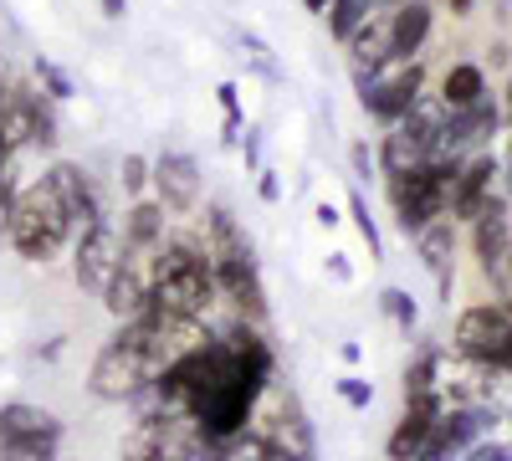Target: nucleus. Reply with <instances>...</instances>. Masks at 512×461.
Returning <instances> with one entry per match:
<instances>
[{
  "instance_id": "f257e3e1",
  "label": "nucleus",
  "mask_w": 512,
  "mask_h": 461,
  "mask_svg": "<svg viewBox=\"0 0 512 461\" xmlns=\"http://www.w3.org/2000/svg\"><path fill=\"white\" fill-rule=\"evenodd\" d=\"M210 318H169V313H139V318H123L108 344L93 354L88 364V390L103 405H134L149 395V385L159 380V369L185 354L190 344L210 339Z\"/></svg>"
},
{
  "instance_id": "f03ea898",
  "label": "nucleus",
  "mask_w": 512,
  "mask_h": 461,
  "mask_svg": "<svg viewBox=\"0 0 512 461\" xmlns=\"http://www.w3.org/2000/svg\"><path fill=\"white\" fill-rule=\"evenodd\" d=\"M154 272V313L169 318H210V308L221 303L216 267H210V246L200 226H169V236L149 251Z\"/></svg>"
},
{
  "instance_id": "7ed1b4c3",
  "label": "nucleus",
  "mask_w": 512,
  "mask_h": 461,
  "mask_svg": "<svg viewBox=\"0 0 512 461\" xmlns=\"http://www.w3.org/2000/svg\"><path fill=\"white\" fill-rule=\"evenodd\" d=\"M200 231H205V246H210V267H216V287H221V303L236 313V318H251V323H267L272 303H267V282H262V267H256V246L246 236V226L236 221V211L226 200H205V211H195Z\"/></svg>"
},
{
  "instance_id": "20e7f679",
  "label": "nucleus",
  "mask_w": 512,
  "mask_h": 461,
  "mask_svg": "<svg viewBox=\"0 0 512 461\" xmlns=\"http://www.w3.org/2000/svg\"><path fill=\"white\" fill-rule=\"evenodd\" d=\"M72 216L62 211V200H57V190L47 185V180H31V185H21V195H16V216H11V231H6V246L16 251L21 262H36V267H47V262H57L62 251L72 246Z\"/></svg>"
},
{
  "instance_id": "39448f33",
  "label": "nucleus",
  "mask_w": 512,
  "mask_h": 461,
  "mask_svg": "<svg viewBox=\"0 0 512 461\" xmlns=\"http://www.w3.org/2000/svg\"><path fill=\"white\" fill-rule=\"evenodd\" d=\"M456 170H461V159H431V164H420V170L384 175V200H390L395 226L405 231V241H410L415 231H425L431 221L446 216Z\"/></svg>"
},
{
  "instance_id": "423d86ee",
  "label": "nucleus",
  "mask_w": 512,
  "mask_h": 461,
  "mask_svg": "<svg viewBox=\"0 0 512 461\" xmlns=\"http://www.w3.org/2000/svg\"><path fill=\"white\" fill-rule=\"evenodd\" d=\"M246 431L262 436L277 461H318V431L308 421L303 400H297L287 385H277V380L262 390V400H256Z\"/></svg>"
},
{
  "instance_id": "0eeeda50",
  "label": "nucleus",
  "mask_w": 512,
  "mask_h": 461,
  "mask_svg": "<svg viewBox=\"0 0 512 461\" xmlns=\"http://www.w3.org/2000/svg\"><path fill=\"white\" fill-rule=\"evenodd\" d=\"M425 77H431V62L425 57H395V62H384L374 72H354L359 108L379 123V129H390V123H400L420 103Z\"/></svg>"
},
{
  "instance_id": "6e6552de",
  "label": "nucleus",
  "mask_w": 512,
  "mask_h": 461,
  "mask_svg": "<svg viewBox=\"0 0 512 461\" xmlns=\"http://www.w3.org/2000/svg\"><path fill=\"white\" fill-rule=\"evenodd\" d=\"M57 108H62V103H52L31 77H11L6 103H0V134H6V144H11L16 154H26V149L52 154V149L62 144V118H57Z\"/></svg>"
},
{
  "instance_id": "1a4fd4ad",
  "label": "nucleus",
  "mask_w": 512,
  "mask_h": 461,
  "mask_svg": "<svg viewBox=\"0 0 512 461\" xmlns=\"http://www.w3.org/2000/svg\"><path fill=\"white\" fill-rule=\"evenodd\" d=\"M200 446L205 441H200V431L185 410L144 405V415L118 441V461H190Z\"/></svg>"
},
{
  "instance_id": "9d476101",
  "label": "nucleus",
  "mask_w": 512,
  "mask_h": 461,
  "mask_svg": "<svg viewBox=\"0 0 512 461\" xmlns=\"http://www.w3.org/2000/svg\"><path fill=\"white\" fill-rule=\"evenodd\" d=\"M62 415L31 400L0 405V461H57L62 451Z\"/></svg>"
},
{
  "instance_id": "9b49d317",
  "label": "nucleus",
  "mask_w": 512,
  "mask_h": 461,
  "mask_svg": "<svg viewBox=\"0 0 512 461\" xmlns=\"http://www.w3.org/2000/svg\"><path fill=\"white\" fill-rule=\"evenodd\" d=\"M451 354L492 364L497 374L507 369V359H512V318H507L502 298L497 303H472V308L456 313V323H451Z\"/></svg>"
},
{
  "instance_id": "f8f14e48",
  "label": "nucleus",
  "mask_w": 512,
  "mask_h": 461,
  "mask_svg": "<svg viewBox=\"0 0 512 461\" xmlns=\"http://www.w3.org/2000/svg\"><path fill=\"white\" fill-rule=\"evenodd\" d=\"M149 195H154L175 221L195 216L200 200H205L200 159H195L190 149H159V154H154V170H149Z\"/></svg>"
},
{
  "instance_id": "ddd939ff",
  "label": "nucleus",
  "mask_w": 512,
  "mask_h": 461,
  "mask_svg": "<svg viewBox=\"0 0 512 461\" xmlns=\"http://www.w3.org/2000/svg\"><path fill=\"white\" fill-rule=\"evenodd\" d=\"M502 103L487 93L477 103H466V108H451L446 123H441V159H472L482 149H492L497 129H502Z\"/></svg>"
},
{
  "instance_id": "4468645a",
  "label": "nucleus",
  "mask_w": 512,
  "mask_h": 461,
  "mask_svg": "<svg viewBox=\"0 0 512 461\" xmlns=\"http://www.w3.org/2000/svg\"><path fill=\"white\" fill-rule=\"evenodd\" d=\"M118 262H123V236H118V221L113 216H103L98 226L72 236V282L82 292H93V298H98Z\"/></svg>"
},
{
  "instance_id": "2eb2a0df",
  "label": "nucleus",
  "mask_w": 512,
  "mask_h": 461,
  "mask_svg": "<svg viewBox=\"0 0 512 461\" xmlns=\"http://www.w3.org/2000/svg\"><path fill=\"white\" fill-rule=\"evenodd\" d=\"M41 180H47L62 200V211L72 216V231H88L108 216V205H103V190L93 180V170L82 159H52L47 170H41Z\"/></svg>"
},
{
  "instance_id": "dca6fc26",
  "label": "nucleus",
  "mask_w": 512,
  "mask_h": 461,
  "mask_svg": "<svg viewBox=\"0 0 512 461\" xmlns=\"http://www.w3.org/2000/svg\"><path fill=\"white\" fill-rule=\"evenodd\" d=\"M103 308H108V318L113 323H123V318H139V313H149V303H154V272H149V251H123V262L113 267V277L103 282Z\"/></svg>"
},
{
  "instance_id": "f3484780",
  "label": "nucleus",
  "mask_w": 512,
  "mask_h": 461,
  "mask_svg": "<svg viewBox=\"0 0 512 461\" xmlns=\"http://www.w3.org/2000/svg\"><path fill=\"white\" fill-rule=\"evenodd\" d=\"M497 180H502V159H497L492 149H482V154H472V159H461L446 216H451L456 226H472V221H477V211L497 195Z\"/></svg>"
},
{
  "instance_id": "a211bd4d",
  "label": "nucleus",
  "mask_w": 512,
  "mask_h": 461,
  "mask_svg": "<svg viewBox=\"0 0 512 461\" xmlns=\"http://www.w3.org/2000/svg\"><path fill=\"white\" fill-rule=\"evenodd\" d=\"M436 390H441L446 405H487V400L497 395V369L466 359V354H446V349H441Z\"/></svg>"
},
{
  "instance_id": "6ab92c4d",
  "label": "nucleus",
  "mask_w": 512,
  "mask_h": 461,
  "mask_svg": "<svg viewBox=\"0 0 512 461\" xmlns=\"http://www.w3.org/2000/svg\"><path fill=\"white\" fill-rule=\"evenodd\" d=\"M507 251H512V195L497 190L482 211H477V221H472V257H477L482 272L497 282V267H502Z\"/></svg>"
},
{
  "instance_id": "aec40b11",
  "label": "nucleus",
  "mask_w": 512,
  "mask_h": 461,
  "mask_svg": "<svg viewBox=\"0 0 512 461\" xmlns=\"http://www.w3.org/2000/svg\"><path fill=\"white\" fill-rule=\"evenodd\" d=\"M441 410H446L441 395L405 400V410H400V421H395L390 441H384V456H390V461H415L420 446L431 441V431H436V421H441Z\"/></svg>"
},
{
  "instance_id": "412c9836",
  "label": "nucleus",
  "mask_w": 512,
  "mask_h": 461,
  "mask_svg": "<svg viewBox=\"0 0 512 461\" xmlns=\"http://www.w3.org/2000/svg\"><path fill=\"white\" fill-rule=\"evenodd\" d=\"M410 241H415L420 267L436 277V292L451 303V287H456V221H451V216H441V221H431L425 231H415Z\"/></svg>"
},
{
  "instance_id": "4be33fe9",
  "label": "nucleus",
  "mask_w": 512,
  "mask_h": 461,
  "mask_svg": "<svg viewBox=\"0 0 512 461\" xmlns=\"http://www.w3.org/2000/svg\"><path fill=\"white\" fill-rule=\"evenodd\" d=\"M169 226H175V216L164 211V205L154 195H139V200H128L123 205V216H118V236H123V251H154Z\"/></svg>"
},
{
  "instance_id": "5701e85b",
  "label": "nucleus",
  "mask_w": 512,
  "mask_h": 461,
  "mask_svg": "<svg viewBox=\"0 0 512 461\" xmlns=\"http://www.w3.org/2000/svg\"><path fill=\"white\" fill-rule=\"evenodd\" d=\"M431 31H436L431 0H400V6H390V47H395V57H420Z\"/></svg>"
},
{
  "instance_id": "b1692460",
  "label": "nucleus",
  "mask_w": 512,
  "mask_h": 461,
  "mask_svg": "<svg viewBox=\"0 0 512 461\" xmlns=\"http://www.w3.org/2000/svg\"><path fill=\"white\" fill-rule=\"evenodd\" d=\"M349 52V72H374L384 62H395V47H390V11H374L364 26H354V36L344 41Z\"/></svg>"
},
{
  "instance_id": "393cba45",
  "label": "nucleus",
  "mask_w": 512,
  "mask_h": 461,
  "mask_svg": "<svg viewBox=\"0 0 512 461\" xmlns=\"http://www.w3.org/2000/svg\"><path fill=\"white\" fill-rule=\"evenodd\" d=\"M492 88H487V72L477 67V62H451L446 72H441V103L446 108H466V103H477V98H487Z\"/></svg>"
},
{
  "instance_id": "a878e982",
  "label": "nucleus",
  "mask_w": 512,
  "mask_h": 461,
  "mask_svg": "<svg viewBox=\"0 0 512 461\" xmlns=\"http://www.w3.org/2000/svg\"><path fill=\"white\" fill-rule=\"evenodd\" d=\"M390 6H400V0H328V11H323L328 36L344 47V41L354 36V26H364L374 11H390Z\"/></svg>"
},
{
  "instance_id": "bb28decb",
  "label": "nucleus",
  "mask_w": 512,
  "mask_h": 461,
  "mask_svg": "<svg viewBox=\"0 0 512 461\" xmlns=\"http://www.w3.org/2000/svg\"><path fill=\"white\" fill-rule=\"evenodd\" d=\"M436 364H441V344H431L425 339L420 349H415V359L405 364V400H425V395H441L436 390Z\"/></svg>"
},
{
  "instance_id": "cd10ccee",
  "label": "nucleus",
  "mask_w": 512,
  "mask_h": 461,
  "mask_svg": "<svg viewBox=\"0 0 512 461\" xmlns=\"http://www.w3.org/2000/svg\"><path fill=\"white\" fill-rule=\"evenodd\" d=\"M31 82H36V88L47 93L52 103H67V98H77V82H72V77H67V72H62L52 57H36V62H31Z\"/></svg>"
},
{
  "instance_id": "c85d7f7f",
  "label": "nucleus",
  "mask_w": 512,
  "mask_h": 461,
  "mask_svg": "<svg viewBox=\"0 0 512 461\" xmlns=\"http://www.w3.org/2000/svg\"><path fill=\"white\" fill-rule=\"evenodd\" d=\"M379 308H384V318H390L400 333H415V323H420V303L410 298L405 287H384V292H379Z\"/></svg>"
},
{
  "instance_id": "c756f323",
  "label": "nucleus",
  "mask_w": 512,
  "mask_h": 461,
  "mask_svg": "<svg viewBox=\"0 0 512 461\" xmlns=\"http://www.w3.org/2000/svg\"><path fill=\"white\" fill-rule=\"evenodd\" d=\"M349 216H354V226H359V241L369 246V262H384V236H379V221L369 216V200H364L359 185H354V195H349Z\"/></svg>"
},
{
  "instance_id": "7c9ffc66",
  "label": "nucleus",
  "mask_w": 512,
  "mask_h": 461,
  "mask_svg": "<svg viewBox=\"0 0 512 461\" xmlns=\"http://www.w3.org/2000/svg\"><path fill=\"white\" fill-rule=\"evenodd\" d=\"M149 170H154L149 154H123L118 159V190H123V200L149 195Z\"/></svg>"
},
{
  "instance_id": "2f4dec72",
  "label": "nucleus",
  "mask_w": 512,
  "mask_h": 461,
  "mask_svg": "<svg viewBox=\"0 0 512 461\" xmlns=\"http://www.w3.org/2000/svg\"><path fill=\"white\" fill-rule=\"evenodd\" d=\"M216 103H221V113H226L221 144H236V139H241V123H246V113H241V88H236V82H221V88H216Z\"/></svg>"
},
{
  "instance_id": "473e14b6",
  "label": "nucleus",
  "mask_w": 512,
  "mask_h": 461,
  "mask_svg": "<svg viewBox=\"0 0 512 461\" xmlns=\"http://www.w3.org/2000/svg\"><path fill=\"white\" fill-rule=\"evenodd\" d=\"M221 456H226V461H277V456L267 451V441H262V436H251V431H241L236 441H226Z\"/></svg>"
},
{
  "instance_id": "72a5a7b5",
  "label": "nucleus",
  "mask_w": 512,
  "mask_h": 461,
  "mask_svg": "<svg viewBox=\"0 0 512 461\" xmlns=\"http://www.w3.org/2000/svg\"><path fill=\"white\" fill-rule=\"evenodd\" d=\"M16 195H21V175H16V170H6V175H0V241H6V231H11Z\"/></svg>"
},
{
  "instance_id": "f704fd0d",
  "label": "nucleus",
  "mask_w": 512,
  "mask_h": 461,
  "mask_svg": "<svg viewBox=\"0 0 512 461\" xmlns=\"http://www.w3.org/2000/svg\"><path fill=\"white\" fill-rule=\"evenodd\" d=\"M338 395H344L354 410H369V405H374V385L359 380V374H344V380H338Z\"/></svg>"
},
{
  "instance_id": "c9c22d12",
  "label": "nucleus",
  "mask_w": 512,
  "mask_h": 461,
  "mask_svg": "<svg viewBox=\"0 0 512 461\" xmlns=\"http://www.w3.org/2000/svg\"><path fill=\"white\" fill-rule=\"evenodd\" d=\"M349 164H354V185H359V190H364V185L379 175V164H374L369 144H354V149H349Z\"/></svg>"
},
{
  "instance_id": "e433bc0d",
  "label": "nucleus",
  "mask_w": 512,
  "mask_h": 461,
  "mask_svg": "<svg viewBox=\"0 0 512 461\" xmlns=\"http://www.w3.org/2000/svg\"><path fill=\"white\" fill-rule=\"evenodd\" d=\"M461 461H512V446H507V441H487V436H482V441H477L472 451H466Z\"/></svg>"
},
{
  "instance_id": "4c0bfd02",
  "label": "nucleus",
  "mask_w": 512,
  "mask_h": 461,
  "mask_svg": "<svg viewBox=\"0 0 512 461\" xmlns=\"http://www.w3.org/2000/svg\"><path fill=\"white\" fill-rule=\"evenodd\" d=\"M256 195H262L267 205L282 200V180H277V170H256Z\"/></svg>"
},
{
  "instance_id": "58836bf2",
  "label": "nucleus",
  "mask_w": 512,
  "mask_h": 461,
  "mask_svg": "<svg viewBox=\"0 0 512 461\" xmlns=\"http://www.w3.org/2000/svg\"><path fill=\"white\" fill-rule=\"evenodd\" d=\"M497 292H502V298H512V251L502 257V267H497Z\"/></svg>"
},
{
  "instance_id": "ea45409f",
  "label": "nucleus",
  "mask_w": 512,
  "mask_h": 461,
  "mask_svg": "<svg viewBox=\"0 0 512 461\" xmlns=\"http://www.w3.org/2000/svg\"><path fill=\"white\" fill-rule=\"evenodd\" d=\"M98 11H103V21H123L128 16V0H98Z\"/></svg>"
},
{
  "instance_id": "a19ab883",
  "label": "nucleus",
  "mask_w": 512,
  "mask_h": 461,
  "mask_svg": "<svg viewBox=\"0 0 512 461\" xmlns=\"http://www.w3.org/2000/svg\"><path fill=\"white\" fill-rule=\"evenodd\" d=\"M246 164H251V170H256V164H262V134H246Z\"/></svg>"
},
{
  "instance_id": "79ce46f5",
  "label": "nucleus",
  "mask_w": 512,
  "mask_h": 461,
  "mask_svg": "<svg viewBox=\"0 0 512 461\" xmlns=\"http://www.w3.org/2000/svg\"><path fill=\"white\" fill-rule=\"evenodd\" d=\"M328 267H333V277H338V282H349V277H354V272H349V257H344V251H333V257H328Z\"/></svg>"
},
{
  "instance_id": "37998d69",
  "label": "nucleus",
  "mask_w": 512,
  "mask_h": 461,
  "mask_svg": "<svg viewBox=\"0 0 512 461\" xmlns=\"http://www.w3.org/2000/svg\"><path fill=\"white\" fill-rule=\"evenodd\" d=\"M502 190L512 195V134H507V154H502Z\"/></svg>"
},
{
  "instance_id": "c03bdc74",
  "label": "nucleus",
  "mask_w": 512,
  "mask_h": 461,
  "mask_svg": "<svg viewBox=\"0 0 512 461\" xmlns=\"http://www.w3.org/2000/svg\"><path fill=\"white\" fill-rule=\"evenodd\" d=\"M318 226H328V231H333V226H338V211H333V205H328V200H323V205H318Z\"/></svg>"
},
{
  "instance_id": "a18cd8bd",
  "label": "nucleus",
  "mask_w": 512,
  "mask_h": 461,
  "mask_svg": "<svg viewBox=\"0 0 512 461\" xmlns=\"http://www.w3.org/2000/svg\"><path fill=\"white\" fill-rule=\"evenodd\" d=\"M190 461H226V456H221V446H200Z\"/></svg>"
},
{
  "instance_id": "49530a36",
  "label": "nucleus",
  "mask_w": 512,
  "mask_h": 461,
  "mask_svg": "<svg viewBox=\"0 0 512 461\" xmlns=\"http://www.w3.org/2000/svg\"><path fill=\"white\" fill-rule=\"evenodd\" d=\"M472 6L477 0H451V16H472Z\"/></svg>"
},
{
  "instance_id": "de8ad7c7",
  "label": "nucleus",
  "mask_w": 512,
  "mask_h": 461,
  "mask_svg": "<svg viewBox=\"0 0 512 461\" xmlns=\"http://www.w3.org/2000/svg\"><path fill=\"white\" fill-rule=\"evenodd\" d=\"M502 113H507V123H512V77H507V93H502Z\"/></svg>"
},
{
  "instance_id": "09e8293b",
  "label": "nucleus",
  "mask_w": 512,
  "mask_h": 461,
  "mask_svg": "<svg viewBox=\"0 0 512 461\" xmlns=\"http://www.w3.org/2000/svg\"><path fill=\"white\" fill-rule=\"evenodd\" d=\"M6 88H11V77H6V67H0V103H6Z\"/></svg>"
},
{
  "instance_id": "8fccbe9b",
  "label": "nucleus",
  "mask_w": 512,
  "mask_h": 461,
  "mask_svg": "<svg viewBox=\"0 0 512 461\" xmlns=\"http://www.w3.org/2000/svg\"><path fill=\"white\" fill-rule=\"evenodd\" d=\"M0 67H6V62H0Z\"/></svg>"
}]
</instances>
